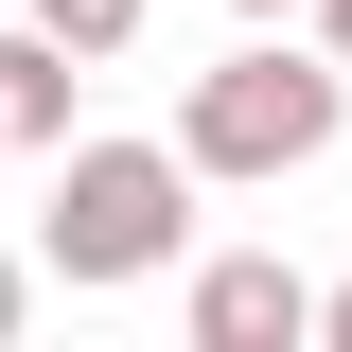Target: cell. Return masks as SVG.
Returning <instances> with one entry per match:
<instances>
[{"mask_svg": "<svg viewBox=\"0 0 352 352\" xmlns=\"http://www.w3.org/2000/svg\"><path fill=\"white\" fill-rule=\"evenodd\" d=\"M317 352H352V282H317Z\"/></svg>", "mask_w": 352, "mask_h": 352, "instance_id": "6", "label": "cell"}, {"mask_svg": "<svg viewBox=\"0 0 352 352\" xmlns=\"http://www.w3.org/2000/svg\"><path fill=\"white\" fill-rule=\"evenodd\" d=\"M176 247H194V141H71L53 159V229H36L53 282H141Z\"/></svg>", "mask_w": 352, "mask_h": 352, "instance_id": "2", "label": "cell"}, {"mask_svg": "<svg viewBox=\"0 0 352 352\" xmlns=\"http://www.w3.org/2000/svg\"><path fill=\"white\" fill-rule=\"evenodd\" d=\"M317 36H335V53H352V0H317Z\"/></svg>", "mask_w": 352, "mask_h": 352, "instance_id": "7", "label": "cell"}, {"mask_svg": "<svg viewBox=\"0 0 352 352\" xmlns=\"http://www.w3.org/2000/svg\"><path fill=\"white\" fill-rule=\"evenodd\" d=\"M18 18H53L71 53H124V36H141V0H18Z\"/></svg>", "mask_w": 352, "mask_h": 352, "instance_id": "5", "label": "cell"}, {"mask_svg": "<svg viewBox=\"0 0 352 352\" xmlns=\"http://www.w3.org/2000/svg\"><path fill=\"white\" fill-rule=\"evenodd\" d=\"M229 18H300V0H229Z\"/></svg>", "mask_w": 352, "mask_h": 352, "instance_id": "8", "label": "cell"}, {"mask_svg": "<svg viewBox=\"0 0 352 352\" xmlns=\"http://www.w3.org/2000/svg\"><path fill=\"white\" fill-rule=\"evenodd\" d=\"M71 124H88V53L53 36V18H18V53H0V141H18V159H71Z\"/></svg>", "mask_w": 352, "mask_h": 352, "instance_id": "4", "label": "cell"}, {"mask_svg": "<svg viewBox=\"0 0 352 352\" xmlns=\"http://www.w3.org/2000/svg\"><path fill=\"white\" fill-rule=\"evenodd\" d=\"M317 335V282L282 247H212L194 264V352H300Z\"/></svg>", "mask_w": 352, "mask_h": 352, "instance_id": "3", "label": "cell"}, {"mask_svg": "<svg viewBox=\"0 0 352 352\" xmlns=\"http://www.w3.org/2000/svg\"><path fill=\"white\" fill-rule=\"evenodd\" d=\"M335 124H352V53L335 36H247L229 71H194V106H176V141H194V176H300V159H335Z\"/></svg>", "mask_w": 352, "mask_h": 352, "instance_id": "1", "label": "cell"}]
</instances>
